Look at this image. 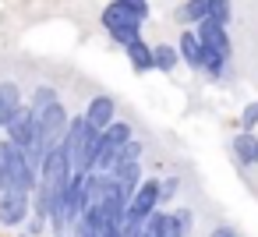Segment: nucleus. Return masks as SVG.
<instances>
[{
	"label": "nucleus",
	"instance_id": "obj_1",
	"mask_svg": "<svg viewBox=\"0 0 258 237\" xmlns=\"http://www.w3.org/2000/svg\"><path fill=\"white\" fill-rule=\"evenodd\" d=\"M60 145L68 149L71 177H75V173H89V170H92V163H96V156H99L103 131H99V128H92V124L85 121V113H78V117H71V124H68V131H64V138H60Z\"/></svg>",
	"mask_w": 258,
	"mask_h": 237
},
{
	"label": "nucleus",
	"instance_id": "obj_2",
	"mask_svg": "<svg viewBox=\"0 0 258 237\" xmlns=\"http://www.w3.org/2000/svg\"><path fill=\"white\" fill-rule=\"evenodd\" d=\"M142 18L124 4V0H110V4L103 8V29L110 32V39L113 43H120V46H127L131 39H138L142 36Z\"/></svg>",
	"mask_w": 258,
	"mask_h": 237
},
{
	"label": "nucleus",
	"instance_id": "obj_3",
	"mask_svg": "<svg viewBox=\"0 0 258 237\" xmlns=\"http://www.w3.org/2000/svg\"><path fill=\"white\" fill-rule=\"evenodd\" d=\"M29 216H32V191H22V188L0 191V223L4 226H25Z\"/></svg>",
	"mask_w": 258,
	"mask_h": 237
},
{
	"label": "nucleus",
	"instance_id": "obj_4",
	"mask_svg": "<svg viewBox=\"0 0 258 237\" xmlns=\"http://www.w3.org/2000/svg\"><path fill=\"white\" fill-rule=\"evenodd\" d=\"M39 181L50 184V188H68L71 184V159H68V149L57 142L50 145V152L43 156L39 163Z\"/></svg>",
	"mask_w": 258,
	"mask_h": 237
},
{
	"label": "nucleus",
	"instance_id": "obj_5",
	"mask_svg": "<svg viewBox=\"0 0 258 237\" xmlns=\"http://www.w3.org/2000/svg\"><path fill=\"white\" fill-rule=\"evenodd\" d=\"M36 121H39V135H43V142H46V145H57V142L64 138L68 124H71V113H68L64 103L57 99V103H50L46 110H39Z\"/></svg>",
	"mask_w": 258,
	"mask_h": 237
},
{
	"label": "nucleus",
	"instance_id": "obj_6",
	"mask_svg": "<svg viewBox=\"0 0 258 237\" xmlns=\"http://www.w3.org/2000/svg\"><path fill=\"white\" fill-rule=\"evenodd\" d=\"M195 32H198V39H202V46H205V50H212V53H219V57L233 61V43H230V32H226V25H223V22L202 18V22L195 25Z\"/></svg>",
	"mask_w": 258,
	"mask_h": 237
},
{
	"label": "nucleus",
	"instance_id": "obj_7",
	"mask_svg": "<svg viewBox=\"0 0 258 237\" xmlns=\"http://www.w3.org/2000/svg\"><path fill=\"white\" fill-rule=\"evenodd\" d=\"M159 205H163V202H159V181L149 177V181H142V184L135 188V195H131V202H127V216H131V219H145V216H152Z\"/></svg>",
	"mask_w": 258,
	"mask_h": 237
},
{
	"label": "nucleus",
	"instance_id": "obj_8",
	"mask_svg": "<svg viewBox=\"0 0 258 237\" xmlns=\"http://www.w3.org/2000/svg\"><path fill=\"white\" fill-rule=\"evenodd\" d=\"M0 131H4L15 145H29V138L39 131V121H36V113H32V106L25 103V106H18L15 113H11V121L4 124V128H0Z\"/></svg>",
	"mask_w": 258,
	"mask_h": 237
},
{
	"label": "nucleus",
	"instance_id": "obj_9",
	"mask_svg": "<svg viewBox=\"0 0 258 237\" xmlns=\"http://www.w3.org/2000/svg\"><path fill=\"white\" fill-rule=\"evenodd\" d=\"M39 184V166L25 156V149L18 145L15 159H11V173H8V188H22V191H32Z\"/></svg>",
	"mask_w": 258,
	"mask_h": 237
},
{
	"label": "nucleus",
	"instance_id": "obj_10",
	"mask_svg": "<svg viewBox=\"0 0 258 237\" xmlns=\"http://www.w3.org/2000/svg\"><path fill=\"white\" fill-rule=\"evenodd\" d=\"M85 121H89L92 128L106 131V128L117 121V103H113V96H92L89 106H85Z\"/></svg>",
	"mask_w": 258,
	"mask_h": 237
},
{
	"label": "nucleus",
	"instance_id": "obj_11",
	"mask_svg": "<svg viewBox=\"0 0 258 237\" xmlns=\"http://www.w3.org/2000/svg\"><path fill=\"white\" fill-rule=\"evenodd\" d=\"M177 50H180V61H184V64H187L191 71H202V57H205V46H202V39H198L195 25L180 32V39H177Z\"/></svg>",
	"mask_w": 258,
	"mask_h": 237
},
{
	"label": "nucleus",
	"instance_id": "obj_12",
	"mask_svg": "<svg viewBox=\"0 0 258 237\" xmlns=\"http://www.w3.org/2000/svg\"><path fill=\"white\" fill-rule=\"evenodd\" d=\"M230 149H233V156H237L240 166H258V138L251 135V128H244L240 135H233Z\"/></svg>",
	"mask_w": 258,
	"mask_h": 237
},
{
	"label": "nucleus",
	"instance_id": "obj_13",
	"mask_svg": "<svg viewBox=\"0 0 258 237\" xmlns=\"http://www.w3.org/2000/svg\"><path fill=\"white\" fill-rule=\"evenodd\" d=\"M124 53H127V61H131V68L138 71V75H145V71H156V57H152V46L138 36V39H131L127 46H124Z\"/></svg>",
	"mask_w": 258,
	"mask_h": 237
},
{
	"label": "nucleus",
	"instance_id": "obj_14",
	"mask_svg": "<svg viewBox=\"0 0 258 237\" xmlns=\"http://www.w3.org/2000/svg\"><path fill=\"white\" fill-rule=\"evenodd\" d=\"M18 106H25V103H22V89H18L15 82H0V128L11 121V113H15Z\"/></svg>",
	"mask_w": 258,
	"mask_h": 237
},
{
	"label": "nucleus",
	"instance_id": "obj_15",
	"mask_svg": "<svg viewBox=\"0 0 258 237\" xmlns=\"http://www.w3.org/2000/svg\"><path fill=\"white\" fill-rule=\"evenodd\" d=\"M120 184H124V191L127 195H135V188L142 184V159H135V163H113V170H110Z\"/></svg>",
	"mask_w": 258,
	"mask_h": 237
},
{
	"label": "nucleus",
	"instance_id": "obj_16",
	"mask_svg": "<svg viewBox=\"0 0 258 237\" xmlns=\"http://www.w3.org/2000/svg\"><path fill=\"white\" fill-rule=\"evenodd\" d=\"M173 18L180 25H198L202 18H209V0H184V4L173 11Z\"/></svg>",
	"mask_w": 258,
	"mask_h": 237
},
{
	"label": "nucleus",
	"instance_id": "obj_17",
	"mask_svg": "<svg viewBox=\"0 0 258 237\" xmlns=\"http://www.w3.org/2000/svg\"><path fill=\"white\" fill-rule=\"evenodd\" d=\"M152 57H156V71H177V64H180V50L177 46H170V43H159V46H152Z\"/></svg>",
	"mask_w": 258,
	"mask_h": 237
},
{
	"label": "nucleus",
	"instance_id": "obj_18",
	"mask_svg": "<svg viewBox=\"0 0 258 237\" xmlns=\"http://www.w3.org/2000/svg\"><path fill=\"white\" fill-rule=\"evenodd\" d=\"M57 99H60V96H57V89H53V85H36V89H32V103H29V106H32V113H39V110H46V106H50V103H57Z\"/></svg>",
	"mask_w": 258,
	"mask_h": 237
},
{
	"label": "nucleus",
	"instance_id": "obj_19",
	"mask_svg": "<svg viewBox=\"0 0 258 237\" xmlns=\"http://www.w3.org/2000/svg\"><path fill=\"white\" fill-rule=\"evenodd\" d=\"M170 223H173V233H177V237H187L191 226H195V212H191V209H173V212H170Z\"/></svg>",
	"mask_w": 258,
	"mask_h": 237
},
{
	"label": "nucleus",
	"instance_id": "obj_20",
	"mask_svg": "<svg viewBox=\"0 0 258 237\" xmlns=\"http://www.w3.org/2000/svg\"><path fill=\"white\" fill-rule=\"evenodd\" d=\"M103 138H106L110 145H124V142H127V138H135V135H131V124H124V121H113V124L103 131Z\"/></svg>",
	"mask_w": 258,
	"mask_h": 237
},
{
	"label": "nucleus",
	"instance_id": "obj_21",
	"mask_svg": "<svg viewBox=\"0 0 258 237\" xmlns=\"http://www.w3.org/2000/svg\"><path fill=\"white\" fill-rule=\"evenodd\" d=\"M209 18L230 25V18H233V4H230V0H209Z\"/></svg>",
	"mask_w": 258,
	"mask_h": 237
},
{
	"label": "nucleus",
	"instance_id": "obj_22",
	"mask_svg": "<svg viewBox=\"0 0 258 237\" xmlns=\"http://www.w3.org/2000/svg\"><path fill=\"white\" fill-rule=\"evenodd\" d=\"M135 159H142V142H138V138H127V142L120 145L117 163H135Z\"/></svg>",
	"mask_w": 258,
	"mask_h": 237
},
{
	"label": "nucleus",
	"instance_id": "obj_23",
	"mask_svg": "<svg viewBox=\"0 0 258 237\" xmlns=\"http://www.w3.org/2000/svg\"><path fill=\"white\" fill-rule=\"evenodd\" d=\"M120 233H124V237H149V226H145V219H131V216H124Z\"/></svg>",
	"mask_w": 258,
	"mask_h": 237
},
{
	"label": "nucleus",
	"instance_id": "obj_24",
	"mask_svg": "<svg viewBox=\"0 0 258 237\" xmlns=\"http://www.w3.org/2000/svg\"><path fill=\"white\" fill-rule=\"evenodd\" d=\"M177 188H180V181H177V173H170V177H163V181H159V202H173V195H177Z\"/></svg>",
	"mask_w": 258,
	"mask_h": 237
},
{
	"label": "nucleus",
	"instance_id": "obj_25",
	"mask_svg": "<svg viewBox=\"0 0 258 237\" xmlns=\"http://www.w3.org/2000/svg\"><path fill=\"white\" fill-rule=\"evenodd\" d=\"M46 226H50V219H46V216H39V212H32V216L25 219V230H29V237H39V233H46Z\"/></svg>",
	"mask_w": 258,
	"mask_h": 237
},
{
	"label": "nucleus",
	"instance_id": "obj_26",
	"mask_svg": "<svg viewBox=\"0 0 258 237\" xmlns=\"http://www.w3.org/2000/svg\"><path fill=\"white\" fill-rule=\"evenodd\" d=\"M71 237H103V230L99 226H89V223H75V230H71Z\"/></svg>",
	"mask_w": 258,
	"mask_h": 237
},
{
	"label": "nucleus",
	"instance_id": "obj_27",
	"mask_svg": "<svg viewBox=\"0 0 258 237\" xmlns=\"http://www.w3.org/2000/svg\"><path fill=\"white\" fill-rule=\"evenodd\" d=\"M240 124H244V128H254V124H258V99L244 106V113H240Z\"/></svg>",
	"mask_w": 258,
	"mask_h": 237
},
{
	"label": "nucleus",
	"instance_id": "obj_28",
	"mask_svg": "<svg viewBox=\"0 0 258 237\" xmlns=\"http://www.w3.org/2000/svg\"><path fill=\"white\" fill-rule=\"evenodd\" d=\"M124 4H127V8H131V11L142 18V22L149 18V0H124Z\"/></svg>",
	"mask_w": 258,
	"mask_h": 237
},
{
	"label": "nucleus",
	"instance_id": "obj_29",
	"mask_svg": "<svg viewBox=\"0 0 258 237\" xmlns=\"http://www.w3.org/2000/svg\"><path fill=\"white\" fill-rule=\"evenodd\" d=\"M209 237H240V233H237L233 226H216V230H212Z\"/></svg>",
	"mask_w": 258,
	"mask_h": 237
},
{
	"label": "nucleus",
	"instance_id": "obj_30",
	"mask_svg": "<svg viewBox=\"0 0 258 237\" xmlns=\"http://www.w3.org/2000/svg\"><path fill=\"white\" fill-rule=\"evenodd\" d=\"M103 237H124L120 226H103Z\"/></svg>",
	"mask_w": 258,
	"mask_h": 237
}]
</instances>
